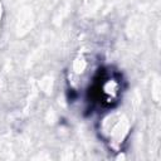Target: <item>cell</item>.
Here are the masks:
<instances>
[{"mask_svg":"<svg viewBox=\"0 0 161 161\" xmlns=\"http://www.w3.org/2000/svg\"><path fill=\"white\" fill-rule=\"evenodd\" d=\"M96 88L97 98L104 104H111L117 101L121 93V82L113 74H103L99 77Z\"/></svg>","mask_w":161,"mask_h":161,"instance_id":"obj_1","label":"cell"}]
</instances>
